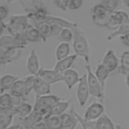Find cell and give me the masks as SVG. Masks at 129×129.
Here are the masks:
<instances>
[{"label":"cell","instance_id":"obj_1","mask_svg":"<svg viewBox=\"0 0 129 129\" xmlns=\"http://www.w3.org/2000/svg\"><path fill=\"white\" fill-rule=\"evenodd\" d=\"M73 32H74L73 47H74V54H76L78 57H83L86 64H89L90 49L84 33L78 27L73 29Z\"/></svg>","mask_w":129,"mask_h":129},{"label":"cell","instance_id":"obj_2","mask_svg":"<svg viewBox=\"0 0 129 129\" xmlns=\"http://www.w3.org/2000/svg\"><path fill=\"white\" fill-rule=\"evenodd\" d=\"M32 24L29 22V18L27 15H13L6 23V29L10 35H16L25 33L27 29L32 27Z\"/></svg>","mask_w":129,"mask_h":129},{"label":"cell","instance_id":"obj_3","mask_svg":"<svg viewBox=\"0 0 129 129\" xmlns=\"http://www.w3.org/2000/svg\"><path fill=\"white\" fill-rule=\"evenodd\" d=\"M61 101V98L56 95H44L37 96L36 95V102L34 104V110L39 111L43 115L44 118H48L50 109L56 103Z\"/></svg>","mask_w":129,"mask_h":129},{"label":"cell","instance_id":"obj_4","mask_svg":"<svg viewBox=\"0 0 129 129\" xmlns=\"http://www.w3.org/2000/svg\"><path fill=\"white\" fill-rule=\"evenodd\" d=\"M85 69H86V74L88 76V84L89 88L90 95L94 97L100 99L101 102L104 104V91L103 90L102 86L100 82L97 80L95 73H93L90 67V64H86L85 63Z\"/></svg>","mask_w":129,"mask_h":129},{"label":"cell","instance_id":"obj_5","mask_svg":"<svg viewBox=\"0 0 129 129\" xmlns=\"http://www.w3.org/2000/svg\"><path fill=\"white\" fill-rule=\"evenodd\" d=\"M77 99L79 102V105L83 107L86 104L87 101L88 99V96L90 95L89 92V88H88V76L87 74H83L81 78L80 81L78 82V87H77Z\"/></svg>","mask_w":129,"mask_h":129},{"label":"cell","instance_id":"obj_6","mask_svg":"<svg viewBox=\"0 0 129 129\" xmlns=\"http://www.w3.org/2000/svg\"><path fill=\"white\" fill-rule=\"evenodd\" d=\"M104 112V105L103 103L93 102L88 106L84 112L83 118L88 121H95Z\"/></svg>","mask_w":129,"mask_h":129},{"label":"cell","instance_id":"obj_7","mask_svg":"<svg viewBox=\"0 0 129 129\" xmlns=\"http://www.w3.org/2000/svg\"><path fill=\"white\" fill-rule=\"evenodd\" d=\"M36 75L42 77L43 80L47 81L48 83L51 84H55L57 82H61L64 81V75L63 73L57 72L55 69H48L44 68V67H41L38 72V74Z\"/></svg>","mask_w":129,"mask_h":129},{"label":"cell","instance_id":"obj_8","mask_svg":"<svg viewBox=\"0 0 129 129\" xmlns=\"http://www.w3.org/2000/svg\"><path fill=\"white\" fill-rule=\"evenodd\" d=\"M20 54H21V49H14V50L2 49V50L0 51V67L17 60L20 57Z\"/></svg>","mask_w":129,"mask_h":129},{"label":"cell","instance_id":"obj_9","mask_svg":"<svg viewBox=\"0 0 129 129\" xmlns=\"http://www.w3.org/2000/svg\"><path fill=\"white\" fill-rule=\"evenodd\" d=\"M102 64L107 68L110 73H112L118 68V60L112 50H108L104 54Z\"/></svg>","mask_w":129,"mask_h":129},{"label":"cell","instance_id":"obj_10","mask_svg":"<svg viewBox=\"0 0 129 129\" xmlns=\"http://www.w3.org/2000/svg\"><path fill=\"white\" fill-rule=\"evenodd\" d=\"M43 119H44L43 115L39 111H36V110H33L32 112L25 118H20L22 124L27 129H32L36 124Z\"/></svg>","mask_w":129,"mask_h":129},{"label":"cell","instance_id":"obj_11","mask_svg":"<svg viewBox=\"0 0 129 129\" xmlns=\"http://www.w3.org/2000/svg\"><path fill=\"white\" fill-rule=\"evenodd\" d=\"M34 91L36 93V95H37V96L49 95L50 93V84L47 82L45 80H43L42 77L36 75V77H35Z\"/></svg>","mask_w":129,"mask_h":129},{"label":"cell","instance_id":"obj_12","mask_svg":"<svg viewBox=\"0 0 129 129\" xmlns=\"http://www.w3.org/2000/svg\"><path fill=\"white\" fill-rule=\"evenodd\" d=\"M40 62H39V57L36 54V50L32 49L27 57V69L28 73L32 75H36L40 70Z\"/></svg>","mask_w":129,"mask_h":129},{"label":"cell","instance_id":"obj_13","mask_svg":"<svg viewBox=\"0 0 129 129\" xmlns=\"http://www.w3.org/2000/svg\"><path fill=\"white\" fill-rule=\"evenodd\" d=\"M77 57L78 56L76 54H73V55H69L67 57H64V58L60 59V60H57L54 69L56 71H57V72L64 73V71L68 70L73 67L74 63L77 59Z\"/></svg>","mask_w":129,"mask_h":129},{"label":"cell","instance_id":"obj_14","mask_svg":"<svg viewBox=\"0 0 129 129\" xmlns=\"http://www.w3.org/2000/svg\"><path fill=\"white\" fill-rule=\"evenodd\" d=\"M63 75H64V81H63L68 89H72L73 87L75 84H77L80 81L79 74L75 69L70 68L68 70L64 71L63 73Z\"/></svg>","mask_w":129,"mask_h":129},{"label":"cell","instance_id":"obj_15","mask_svg":"<svg viewBox=\"0 0 129 129\" xmlns=\"http://www.w3.org/2000/svg\"><path fill=\"white\" fill-rule=\"evenodd\" d=\"M43 22L50 24V25H51V24H58V25L62 26L63 27H68V28H71V29H74L78 27V25L76 23L69 21V20H64V19H62V18H60V17L51 16V15H49V14L47 15V17L44 19Z\"/></svg>","mask_w":129,"mask_h":129},{"label":"cell","instance_id":"obj_16","mask_svg":"<svg viewBox=\"0 0 129 129\" xmlns=\"http://www.w3.org/2000/svg\"><path fill=\"white\" fill-rule=\"evenodd\" d=\"M19 80L18 76L13 74H6L0 78V94L2 95L6 91L10 90L14 82Z\"/></svg>","mask_w":129,"mask_h":129},{"label":"cell","instance_id":"obj_17","mask_svg":"<svg viewBox=\"0 0 129 129\" xmlns=\"http://www.w3.org/2000/svg\"><path fill=\"white\" fill-rule=\"evenodd\" d=\"M61 118L63 120V125H64V129H75L78 122V119L73 111L70 109V112H64L61 115Z\"/></svg>","mask_w":129,"mask_h":129},{"label":"cell","instance_id":"obj_18","mask_svg":"<svg viewBox=\"0 0 129 129\" xmlns=\"http://www.w3.org/2000/svg\"><path fill=\"white\" fill-rule=\"evenodd\" d=\"M118 71L120 74L126 77L129 75V51L125 50L120 56V61Z\"/></svg>","mask_w":129,"mask_h":129},{"label":"cell","instance_id":"obj_19","mask_svg":"<svg viewBox=\"0 0 129 129\" xmlns=\"http://www.w3.org/2000/svg\"><path fill=\"white\" fill-rule=\"evenodd\" d=\"M110 74H111V73L107 70V68L104 67L102 63L97 64L96 68H95V76H96L97 80L99 81V82H100L104 91V87H105L106 80L108 79Z\"/></svg>","mask_w":129,"mask_h":129},{"label":"cell","instance_id":"obj_20","mask_svg":"<svg viewBox=\"0 0 129 129\" xmlns=\"http://www.w3.org/2000/svg\"><path fill=\"white\" fill-rule=\"evenodd\" d=\"M70 105V101H59V102L56 103L50 109V113H49V117L50 116H61L64 111H67V109Z\"/></svg>","mask_w":129,"mask_h":129},{"label":"cell","instance_id":"obj_21","mask_svg":"<svg viewBox=\"0 0 129 129\" xmlns=\"http://www.w3.org/2000/svg\"><path fill=\"white\" fill-rule=\"evenodd\" d=\"M33 110H34V106L25 101H22L17 107L14 108L15 115H17L19 118H25L32 112Z\"/></svg>","mask_w":129,"mask_h":129},{"label":"cell","instance_id":"obj_22","mask_svg":"<svg viewBox=\"0 0 129 129\" xmlns=\"http://www.w3.org/2000/svg\"><path fill=\"white\" fill-rule=\"evenodd\" d=\"M48 129H64L61 116H50L43 119Z\"/></svg>","mask_w":129,"mask_h":129},{"label":"cell","instance_id":"obj_23","mask_svg":"<svg viewBox=\"0 0 129 129\" xmlns=\"http://www.w3.org/2000/svg\"><path fill=\"white\" fill-rule=\"evenodd\" d=\"M95 129H115V125L107 115L103 114L95 120Z\"/></svg>","mask_w":129,"mask_h":129},{"label":"cell","instance_id":"obj_24","mask_svg":"<svg viewBox=\"0 0 129 129\" xmlns=\"http://www.w3.org/2000/svg\"><path fill=\"white\" fill-rule=\"evenodd\" d=\"M55 55L57 60H60V59L67 57V56L70 55V46H69V43H62L61 42L57 46V48H56Z\"/></svg>","mask_w":129,"mask_h":129},{"label":"cell","instance_id":"obj_25","mask_svg":"<svg viewBox=\"0 0 129 129\" xmlns=\"http://www.w3.org/2000/svg\"><path fill=\"white\" fill-rule=\"evenodd\" d=\"M10 94L13 96H18L23 98L25 96V88H24V81L23 80L16 81L13 87L10 89Z\"/></svg>","mask_w":129,"mask_h":129},{"label":"cell","instance_id":"obj_26","mask_svg":"<svg viewBox=\"0 0 129 129\" xmlns=\"http://www.w3.org/2000/svg\"><path fill=\"white\" fill-rule=\"evenodd\" d=\"M127 34H129V19L125 20L123 24H121L117 30L113 31L111 34H110L109 36H107V40L111 41V40H112L113 38H115L116 36H124V35H127Z\"/></svg>","mask_w":129,"mask_h":129},{"label":"cell","instance_id":"obj_27","mask_svg":"<svg viewBox=\"0 0 129 129\" xmlns=\"http://www.w3.org/2000/svg\"><path fill=\"white\" fill-rule=\"evenodd\" d=\"M25 35L29 43H38V42L43 41V38H42L39 31L36 27H32L29 29H27L25 32Z\"/></svg>","mask_w":129,"mask_h":129},{"label":"cell","instance_id":"obj_28","mask_svg":"<svg viewBox=\"0 0 129 129\" xmlns=\"http://www.w3.org/2000/svg\"><path fill=\"white\" fill-rule=\"evenodd\" d=\"M71 110H72L73 112H74V115L76 116V118H77V119H78V122L81 124L82 129H95V121H88V120L85 119L84 118H81L79 113L76 112L74 106H72Z\"/></svg>","mask_w":129,"mask_h":129},{"label":"cell","instance_id":"obj_29","mask_svg":"<svg viewBox=\"0 0 129 129\" xmlns=\"http://www.w3.org/2000/svg\"><path fill=\"white\" fill-rule=\"evenodd\" d=\"M36 27L39 31L40 35L43 38V41L46 42L47 38L50 36V25L48 23H45V22H43V23H40L39 25H37Z\"/></svg>","mask_w":129,"mask_h":129},{"label":"cell","instance_id":"obj_30","mask_svg":"<svg viewBox=\"0 0 129 129\" xmlns=\"http://www.w3.org/2000/svg\"><path fill=\"white\" fill-rule=\"evenodd\" d=\"M57 37L62 43H69L74 38L73 29L68 28V27H63V29L61 30L60 34H59V36Z\"/></svg>","mask_w":129,"mask_h":129},{"label":"cell","instance_id":"obj_31","mask_svg":"<svg viewBox=\"0 0 129 129\" xmlns=\"http://www.w3.org/2000/svg\"><path fill=\"white\" fill-rule=\"evenodd\" d=\"M35 77H36V75L30 74V75L27 76L25 79H23L24 88H25V96H27V95L31 93V91L34 90Z\"/></svg>","mask_w":129,"mask_h":129},{"label":"cell","instance_id":"obj_32","mask_svg":"<svg viewBox=\"0 0 129 129\" xmlns=\"http://www.w3.org/2000/svg\"><path fill=\"white\" fill-rule=\"evenodd\" d=\"M108 13L111 12L107 11L106 8L103 6L102 4H96L95 6H92V8L90 9V13H91V17H98L102 16L104 14H106Z\"/></svg>","mask_w":129,"mask_h":129},{"label":"cell","instance_id":"obj_33","mask_svg":"<svg viewBox=\"0 0 129 129\" xmlns=\"http://www.w3.org/2000/svg\"><path fill=\"white\" fill-rule=\"evenodd\" d=\"M111 13H108L106 14L102 15V16L92 17V20H93V22L96 26H99V27H106Z\"/></svg>","mask_w":129,"mask_h":129},{"label":"cell","instance_id":"obj_34","mask_svg":"<svg viewBox=\"0 0 129 129\" xmlns=\"http://www.w3.org/2000/svg\"><path fill=\"white\" fill-rule=\"evenodd\" d=\"M0 105L6 108H13V95L4 93L0 95Z\"/></svg>","mask_w":129,"mask_h":129},{"label":"cell","instance_id":"obj_35","mask_svg":"<svg viewBox=\"0 0 129 129\" xmlns=\"http://www.w3.org/2000/svg\"><path fill=\"white\" fill-rule=\"evenodd\" d=\"M13 115L0 114V129L8 128L13 122Z\"/></svg>","mask_w":129,"mask_h":129},{"label":"cell","instance_id":"obj_36","mask_svg":"<svg viewBox=\"0 0 129 129\" xmlns=\"http://www.w3.org/2000/svg\"><path fill=\"white\" fill-rule=\"evenodd\" d=\"M101 4L106 8L107 11L113 13L118 6V0H102Z\"/></svg>","mask_w":129,"mask_h":129},{"label":"cell","instance_id":"obj_37","mask_svg":"<svg viewBox=\"0 0 129 129\" xmlns=\"http://www.w3.org/2000/svg\"><path fill=\"white\" fill-rule=\"evenodd\" d=\"M112 16L114 17V19L117 20V22L119 24V26L121 25V24H123L126 20H128V19H129V15L124 11H115V12H113Z\"/></svg>","mask_w":129,"mask_h":129},{"label":"cell","instance_id":"obj_38","mask_svg":"<svg viewBox=\"0 0 129 129\" xmlns=\"http://www.w3.org/2000/svg\"><path fill=\"white\" fill-rule=\"evenodd\" d=\"M82 5L83 0H67V7L70 10H78Z\"/></svg>","mask_w":129,"mask_h":129},{"label":"cell","instance_id":"obj_39","mask_svg":"<svg viewBox=\"0 0 129 129\" xmlns=\"http://www.w3.org/2000/svg\"><path fill=\"white\" fill-rule=\"evenodd\" d=\"M53 4L58 9L62 10L63 12H66L67 7V0H53Z\"/></svg>","mask_w":129,"mask_h":129},{"label":"cell","instance_id":"obj_40","mask_svg":"<svg viewBox=\"0 0 129 129\" xmlns=\"http://www.w3.org/2000/svg\"><path fill=\"white\" fill-rule=\"evenodd\" d=\"M63 27L58 24H51L50 25V36H58Z\"/></svg>","mask_w":129,"mask_h":129},{"label":"cell","instance_id":"obj_41","mask_svg":"<svg viewBox=\"0 0 129 129\" xmlns=\"http://www.w3.org/2000/svg\"><path fill=\"white\" fill-rule=\"evenodd\" d=\"M9 15V11H8V8L6 6H0V20H6V18Z\"/></svg>","mask_w":129,"mask_h":129},{"label":"cell","instance_id":"obj_42","mask_svg":"<svg viewBox=\"0 0 129 129\" xmlns=\"http://www.w3.org/2000/svg\"><path fill=\"white\" fill-rule=\"evenodd\" d=\"M0 114H6V115L15 116V111L13 108H6L2 105H0Z\"/></svg>","mask_w":129,"mask_h":129},{"label":"cell","instance_id":"obj_43","mask_svg":"<svg viewBox=\"0 0 129 129\" xmlns=\"http://www.w3.org/2000/svg\"><path fill=\"white\" fill-rule=\"evenodd\" d=\"M8 128H9V129H27L25 126H24L23 124H22L21 120H20V118H19L18 122H17L16 124L11 125V126H9Z\"/></svg>","mask_w":129,"mask_h":129},{"label":"cell","instance_id":"obj_44","mask_svg":"<svg viewBox=\"0 0 129 129\" xmlns=\"http://www.w3.org/2000/svg\"><path fill=\"white\" fill-rule=\"evenodd\" d=\"M32 129H48V128H47L46 123H45L44 120H42V121L38 122L37 124H36Z\"/></svg>","mask_w":129,"mask_h":129},{"label":"cell","instance_id":"obj_45","mask_svg":"<svg viewBox=\"0 0 129 129\" xmlns=\"http://www.w3.org/2000/svg\"><path fill=\"white\" fill-rule=\"evenodd\" d=\"M120 41L125 46L129 47V34L124 35V36H120Z\"/></svg>","mask_w":129,"mask_h":129},{"label":"cell","instance_id":"obj_46","mask_svg":"<svg viewBox=\"0 0 129 129\" xmlns=\"http://www.w3.org/2000/svg\"><path fill=\"white\" fill-rule=\"evenodd\" d=\"M5 28H6V24H5L3 20H0V35L1 36H2Z\"/></svg>","mask_w":129,"mask_h":129},{"label":"cell","instance_id":"obj_47","mask_svg":"<svg viewBox=\"0 0 129 129\" xmlns=\"http://www.w3.org/2000/svg\"><path fill=\"white\" fill-rule=\"evenodd\" d=\"M125 82H126V86L129 89V75H127L126 77H125Z\"/></svg>","mask_w":129,"mask_h":129},{"label":"cell","instance_id":"obj_48","mask_svg":"<svg viewBox=\"0 0 129 129\" xmlns=\"http://www.w3.org/2000/svg\"><path fill=\"white\" fill-rule=\"evenodd\" d=\"M123 3H124V5L126 6V7L129 8V0H124Z\"/></svg>","mask_w":129,"mask_h":129},{"label":"cell","instance_id":"obj_49","mask_svg":"<svg viewBox=\"0 0 129 129\" xmlns=\"http://www.w3.org/2000/svg\"><path fill=\"white\" fill-rule=\"evenodd\" d=\"M13 1H15V0H6V2H7V4H11L12 2H13Z\"/></svg>","mask_w":129,"mask_h":129},{"label":"cell","instance_id":"obj_50","mask_svg":"<svg viewBox=\"0 0 129 129\" xmlns=\"http://www.w3.org/2000/svg\"><path fill=\"white\" fill-rule=\"evenodd\" d=\"M1 50H2V48H1V47H0V51H1Z\"/></svg>","mask_w":129,"mask_h":129},{"label":"cell","instance_id":"obj_51","mask_svg":"<svg viewBox=\"0 0 129 129\" xmlns=\"http://www.w3.org/2000/svg\"><path fill=\"white\" fill-rule=\"evenodd\" d=\"M1 36H1V35H0V37H1Z\"/></svg>","mask_w":129,"mask_h":129},{"label":"cell","instance_id":"obj_52","mask_svg":"<svg viewBox=\"0 0 129 129\" xmlns=\"http://www.w3.org/2000/svg\"><path fill=\"white\" fill-rule=\"evenodd\" d=\"M6 129H9V128H6Z\"/></svg>","mask_w":129,"mask_h":129},{"label":"cell","instance_id":"obj_53","mask_svg":"<svg viewBox=\"0 0 129 129\" xmlns=\"http://www.w3.org/2000/svg\"><path fill=\"white\" fill-rule=\"evenodd\" d=\"M0 78H1V77H0Z\"/></svg>","mask_w":129,"mask_h":129}]
</instances>
